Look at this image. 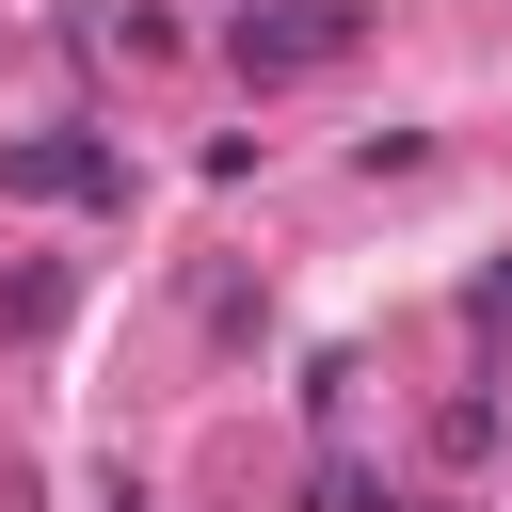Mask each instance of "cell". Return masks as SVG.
I'll return each instance as SVG.
<instances>
[{"instance_id":"cell-7","label":"cell","mask_w":512,"mask_h":512,"mask_svg":"<svg viewBox=\"0 0 512 512\" xmlns=\"http://www.w3.org/2000/svg\"><path fill=\"white\" fill-rule=\"evenodd\" d=\"M464 320H480V336H512V256H480V272H464Z\"/></svg>"},{"instance_id":"cell-3","label":"cell","mask_w":512,"mask_h":512,"mask_svg":"<svg viewBox=\"0 0 512 512\" xmlns=\"http://www.w3.org/2000/svg\"><path fill=\"white\" fill-rule=\"evenodd\" d=\"M64 304H80V272H64V256H32V272H0V336H48Z\"/></svg>"},{"instance_id":"cell-1","label":"cell","mask_w":512,"mask_h":512,"mask_svg":"<svg viewBox=\"0 0 512 512\" xmlns=\"http://www.w3.org/2000/svg\"><path fill=\"white\" fill-rule=\"evenodd\" d=\"M368 32H384V0H240V16H224V64H240L256 96H288V80H336Z\"/></svg>"},{"instance_id":"cell-4","label":"cell","mask_w":512,"mask_h":512,"mask_svg":"<svg viewBox=\"0 0 512 512\" xmlns=\"http://www.w3.org/2000/svg\"><path fill=\"white\" fill-rule=\"evenodd\" d=\"M432 464H496V400H480V384L432 400Z\"/></svg>"},{"instance_id":"cell-5","label":"cell","mask_w":512,"mask_h":512,"mask_svg":"<svg viewBox=\"0 0 512 512\" xmlns=\"http://www.w3.org/2000/svg\"><path fill=\"white\" fill-rule=\"evenodd\" d=\"M304 512H400V496H384L352 448H320V464H304Z\"/></svg>"},{"instance_id":"cell-6","label":"cell","mask_w":512,"mask_h":512,"mask_svg":"<svg viewBox=\"0 0 512 512\" xmlns=\"http://www.w3.org/2000/svg\"><path fill=\"white\" fill-rule=\"evenodd\" d=\"M352 176H368V192H384V176H432V128H368V144H352Z\"/></svg>"},{"instance_id":"cell-2","label":"cell","mask_w":512,"mask_h":512,"mask_svg":"<svg viewBox=\"0 0 512 512\" xmlns=\"http://www.w3.org/2000/svg\"><path fill=\"white\" fill-rule=\"evenodd\" d=\"M0 192H32V208H128L144 176H128L112 128H0Z\"/></svg>"}]
</instances>
